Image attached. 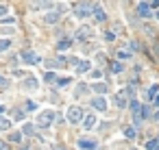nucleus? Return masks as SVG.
I'll list each match as a JSON object with an SVG mask.
<instances>
[{"mask_svg": "<svg viewBox=\"0 0 159 150\" xmlns=\"http://www.w3.org/2000/svg\"><path fill=\"white\" fill-rule=\"evenodd\" d=\"M89 13H92V7H89V2H85V0H79V2L74 5V15H76V17H87Z\"/></svg>", "mask_w": 159, "mask_h": 150, "instance_id": "1", "label": "nucleus"}, {"mask_svg": "<svg viewBox=\"0 0 159 150\" xmlns=\"http://www.w3.org/2000/svg\"><path fill=\"white\" fill-rule=\"evenodd\" d=\"M83 117V109L81 107H70L68 109V120H70V124H79Z\"/></svg>", "mask_w": 159, "mask_h": 150, "instance_id": "2", "label": "nucleus"}, {"mask_svg": "<svg viewBox=\"0 0 159 150\" xmlns=\"http://www.w3.org/2000/svg\"><path fill=\"white\" fill-rule=\"evenodd\" d=\"M37 122H39V126H48V124L55 122V113H52V111H44V113L39 115Z\"/></svg>", "mask_w": 159, "mask_h": 150, "instance_id": "3", "label": "nucleus"}, {"mask_svg": "<svg viewBox=\"0 0 159 150\" xmlns=\"http://www.w3.org/2000/svg\"><path fill=\"white\" fill-rule=\"evenodd\" d=\"M126 98H129V91H126V89H124V91H120V94L116 96V105H118L120 109H124V107L129 105V100H126Z\"/></svg>", "mask_w": 159, "mask_h": 150, "instance_id": "4", "label": "nucleus"}, {"mask_svg": "<svg viewBox=\"0 0 159 150\" xmlns=\"http://www.w3.org/2000/svg\"><path fill=\"white\" fill-rule=\"evenodd\" d=\"M22 59H24V61H26V63H31V65H33V63H37V61H39V57H37V55H35V52H29V50H24V52H22Z\"/></svg>", "mask_w": 159, "mask_h": 150, "instance_id": "5", "label": "nucleus"}, {"mask_svg": "<svg viewBox=\"0 0 159 150\" xmlns=\"http://www.w3.org/2000/svg\"><path fill=\"white\" fill-rule=\"evenodd\" d=\"M92 105H94V109L105 111V109H107V100H105V98H94V100H92Z\"/></svg>", "mask_w": 159, "mask_h": 150, "instance_id": "6", "label": "nucleus"}, {"mask_svg": "<svg viewBox=\"0 0 159 150\" xmlns=\"http://www.w3.org/2000/svg\"><path fill=\"white\" fill-rule=\"evenodd\" d=\"M94 124H96V117H94V113H87V115H85V120H83V126L89 131V129L94 126Z\"/></svg>", "mask_w": 159, "mask_h": 150, "instance_id": "7", "label": "nucleus"}, {"mask_svg": "<svg viewBox=\"0 0 159 150\" xmlns=\"http://www.w3.org/2000/svg\"><path fill=\"white\" fill-rule=\"evenodd\" d=\"M79 148H81V150H94V148H96V141H85V139H81V141H79Z\"/></svg>", "mask_w": 159, "mask_h": 150, "instance_id": "8", "label": "nucleus"}, {"mask_svg": "<svg viewBox=\"0 0 159 150\" xmlns=\"http://www.w3.org/2000/svg\"><path fill=\"white\" fill-rule=\"evenodd\" d=\"M138 15H142V17H148V15H150V7L142 2V5L138 7Z\"/></svg>", "mask_w": 159, "mask_h": 150, "instance_id": "9", "label": "nucleus"}, {"mask_svg": "<svg viewBox=\"0 0 159 150\" xmlns=\"http://www.w3.org/2000/svg\"><path fill=\"white\" fill-rule=\"evenodd\" d=\"M89 65H92L89 61H79V65H76V72H87V70H89Z\"/></svg>", "mask_w": 159, "mask_h": 150, "instance_id": "10", "label": "nucleus"}, {"mask_svg": "<svg viewBox=\"0 0 159 150\" xmlns=\"http://www.w3.org/2000/svg\"><path fill=\"white\" fill-rule=\"evenodd\" d=\"M146 148L148 150H159V139H148L146 141Z\"/></svg>", "mask_w": 159, "mask_h": 150, "instance_id": "11", "label": "nucleus"}, {"mask_svg": "<svg viewBox=\"0 0 159 150\" xmlns=\"http://www.w3.org/2000/svg\"><path fill=\"white\" fill-rule=\"evenodd\" d=\"M94 15H96V20H98V22H103V20L107 17V15H105V11H103L100 7H96V9H94Z\"/></svg>", "mask_w": 159, "mask_h": 150, "instance_id": "12", "label": "nucleus"}, {"mask_svg": "<svg viewBox=\"0 0 159 150\" xmlns=\"http://www.w3.org/2000/svg\"><path fill=\"white\" fill-rule=\"evenodd\" d=\"M11 129V122L5 120V117H0V131H9Z\"/></svg>", "mask_w": 159, "mask_h": 150, "instance_id": "13", "label": "nucleus"}, {"mask_svg": "<svg viewBox=\"0 0 159 150\" xmlns=\"http://www.w3.org/2000/svg\"><path fill=\"white\" fill-rule=\"evenodd\" d=\"M89 31H92V29H87V26L79 29V39H85V37H89Z\"/></svg>", "mask_w": 159, "mask_h": 150, "instance_id": "14", "label": "nucleus"}, {"mask_svg": "<svg viewBox=\"0 0 159 150\" xmlns=\"http://www.w3.org/2000/svg\"><path fill=\"white\" fill-rule=\"evenodd\" d=\"M70 44H72L70 39H61V41H59V50H68V48H70Z\"/></svg>", "mask_w": 159, "mask_h": 150, "instance_id": "15", "label": "nucleus"}, {"mask_svg": "<svg viewBox=\"0 0 159 150\" xmlns=\"http://www.w3.org/2000/svg\"><path fill=\"white\" fill-rule=\"evenodd\" d=\"M157 94H159V85H153V87L148 89V98H155Z\"/></svg>", "mask_w": 159, "mask_h": 150, "instance_id": "16", "label": "nucleus"}, {"mask_svg": "<svg viewBox=\"0 0 159 150\" xmlns=\"http://www.w3.org/2000/svg\"><path fill=\"white\" fill-rule=\"evenodd\" d=\"M44 81H46V83H55V74L52 72H46V74H44Z\"/></svg>", "mask_w": 159, "mask_h": 150, "instance_id": "17", "label": "nucleus"}, {"mask_svg": "<svg viewBox=\"0 0 159 150\" xmlns=\"http://www.w3.org/2000/svg\"><path fill=\"white\" fill-rule=\"evenodd\" d=\"M9 46H11V41H9V39H0V52H2V50H7Z\"/></svg>", "mask_w": 159, "mask_h": 150, "instance_id": "18", "label": "nucleus"}, {"mask_svg": "<svg viewBox=\"0 0 159 150\" xmlns=\"http://www.w3.org/2000/svg\"><path fill=\"white\" fill-rule=\"evenodd\" d=\"M59 20V13H48L46 15V22H57Z\"/></svg>", "mask_w": 159, "mask_h": 150, "instance_id": "19", "label": "nucleus"}, {"mask_svg": "<svg viewBox=\"0 0 159 150\" xmlns=\"http://www.w3.org/2000/svg\"><path fill=\"white\" fill-rule=\"evenodd\" d=\"M0 33H5V35H13V33H15V29H9V26H5V29H0Z\"/></svg>", "mask_w": 159, "mask_h": 150, "instance_id": "20", "label": "nucleus"}, {"mask_svg": "<svg viewBox=\"0 0 159 150\" xmlns=\"http://www.w3.org/2000/svg\"><path fill=\"white\" fill-rule=\"evenodd\" d=\"M124 135H126L129 139H133V137H135V129H126V131H124Z\"/></svg>", "mask_w": 159, "mask_h": 150, "instance_id": "21", "label": "nucleus"}, {"mask_svg": "<svg viewBox=\"0 0 159 150\" xmlns=\"http://www.w3.org/2000/svg\"><path fill=\"white\" fill-rule=\"evenodd\" d=\"M9 139H11V141H15V144H20V141H22V135H20V133H15V135H11Z\"/></svg>", "mask_w": 159, "mask_h": 150, "instance_id": "22", "label": "nucleus"}, {"mask_svg": "<svg viewBox=\"0 0 159 150\" xmlns=\"http://www.w3.org/2000/svg\"><path fill=\"white\" fill-rule=\"evenodd\" d=\"M111 72H122V65L120 63H111Z\"/></svg>", "mask_w": 159, "mask_h": 150, "instance_id": "23", "label": "nucleus"}, {"mask_svg": "<svg viewBox=\"0 0 159 150\" xmlns=\"http://www.w3.org/2000/svg\"><path fill=\"white\" fill-rule=\"evenodd\" d=\"M94 89H96V91H103V94H105V85H100V83H94Z\"/></svg>", "mask_w": 159, "mask_h": 150, "instance_id": "24", "label": "nucleus"}, {"mask_svg": "<svg viewBox=\"0 0 159 150\" xmlns=\"http://www.w3.org/2000/svg\"><path fill=\"white\" fill-rule=\"evenodd\" d=\"M150 115V109L148 107H142V117H148Z\"/></svg>", "mask_w": 159, "mask_h": 150, "instance_id": "25", "label": "nucleus"}, {"mask_svg": "<svg viewBox=\"0 0 159 150\" xmlns=\"http://www.w3.org/2000/svg\"><path fill=\"white\" fill-rule=\"evenodd\" d=\"M68 83H72V81H70V79H61V81H59V87H65Z\"/></svg>", "mask_w": 159, "mask_h": 150, "instance_id": "26", "label": "nucleus"}, {"mask_svg": "<svg viewBox=\"0 0 159 150\" xmlns=\"http://www.w3.org/2000/svg\"><path fill=\"white\" fill-rule=\"evenodd\" d=\"M35 85H37L35 79H29V81H26V87H35Z\"/></svg>", "mask_w": 159, "mask_h": 150, "instance_id": "27", "label": "nucleus"}, {"mask_svg": "<svg viewBox=\"0 0 159 150\" xmlns=\"http://www.w3.org/2000/svg\"><path fill=\"white\" fill-rule=\"evenodd\" d=\"M35 107H37L35 102H26V109H29V111H35Z\"/></svg>", "mask_w": 159, "mask_h": 150, "instance_id": "28", "label": "nucleus"}, {"mask_svg": "<svg viewBox=\"0 0 159 150\" xmlns=\"http://www.w3.org/2000/svg\"><path fill=\"white\" fill-rule=\"evenodd\" d=\"M13 117H15V120H22V111H20V109H17V111H13Z\"/></svg>", "mask_w": 159, "mask_h": 150, "instance_id": "29", "label": "nucleus"}, {"mask_svg": "<svg viewBox=\"0 0 159 150\" xmlns=\"http://www.w3.org/2000/svg\"><path fill=\"white\" fill-rule=\"evenodd\" d=\"M153 105H155V107H159V94H157V96L153 98Z\"/></svg>", "mask_w": 159, "mask_h": 150, "instance_id": "30", "label": "nucleus"}, {"mask_svg": "<svg viewBox=\"0 0 159 150\" xmlns=\"http://www.w3.org/2000/svg\"><path fill=\"white\" fill-rule=\"evenodd\" d=\"M0 150H9V146H7L5 141H0Z\"/></svg>", "mask_w": 159, "mask_h": 150, "instance_id": "31", "label": "nucleus"}, {"mask_svg": "<svg viewBox=\"0 0 159 150\" xmlns=\"http://www.w3.org/2000/svg\"><path fill=\"white\" fill-rule=\"evenodd\" d=\"M0 87H7V81H5L2 76H0Z\"/></svg>", "mask_w": 159, "mask_h": 150, "instance_id": "32", "label": "nucleus"}, {"mask_svg": "<svg viewBox=\"0 0 159 150\" xmlns=\"http://www.w3.org/2000/svg\"><path fill=\"white\" fill-rule=\"evenodd\" d=\"M5 13H7V7H0V17H2Z\"/></svg>", "mask_w": 159, "mask_h": 150, "instance_id": "33", "label": "nucleus"}, {"mask_svg": "<svg viewBox=\"0 0 159 150\" xmlns=\"http://www.w3.org/2000/svg\"><path fill=\"white\" fill-rule=\"evenodd\" d=\"M0 113H5V107H0Z\"/></svg>", "mask_w": 159, "mask_h": 150, "instance_id": "34", "label": "nucleus"}, {"mask_svg": "<svg viewBox=\"0 0 159 150\" xmlns=\"http://www.w3.org/2000/svg\"><path fill=\"white\" fill-rule=\"evenodd\" d=\"M157 17H159V11H157Z\"/></svg>", "mask_w": 159, "mask_h": 150, "instance_id": "35", "label": "nucleus"}, {"mask_svg": "<svg viewBox=\"0 0 159 150\" xmlns=\"http://www.w3.org/2000/svg\"><path fill=\"white\" fill-rule=\"evenodd\" d=\"M157 120H159V113H157Z\"/></svg>", "mask_w": 159, "mask_h": 150, "instance_id": "36", "label": "nucleus"}]
</instances>
